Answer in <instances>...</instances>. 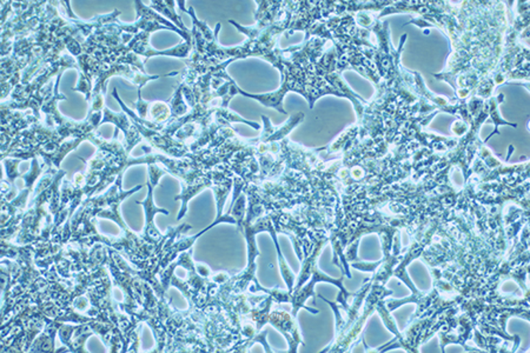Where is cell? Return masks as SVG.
Wrapping results in <instances>:
<instances>
[{
	"instance_id": "4",
	"label": "cell",
	"mask_w": 530,
	"mask_h": 353,
	"mask_svg": "<svg viewBox=\"0 0 530 353\" xmlns=\"http://www.w3.org/2000/svg\"><path fill=\"white\" fill-rule=\"evenodd\" d=\"M148 165V174H150V183L153 186H156L161 176L165 173V170H162L157 166L156 163H150Z\"/></svg>"
},
{
	"instance_id": "3",
	"label": "cell",
	"mask_w": 530,
	"mask_h": 353,
	"mask_svg": "<svg viewBox=\"0 0 530 353\" xmlns=\"http://www.w3.org/2000/svg\"><path fill=\"white\" fill-rule=\"evenodd\" d=\"M175 5H176L175 1H151V3H150L151 10H156L157 12L162 13L163 16L169 18L171 23H173V24H176L177 27H179V30H181V31H184V32L186 33H191L190 32V30L183 24L181 18L177 14L176 10H175Z\"/></svg>"
},
{
	"instance_id": "2",
	"label": "cell",
	"mask_w": 530,
	"mask_h": 353,
	"mask_svg": "<svg viewBox=\"0 0 530 353\" xmlns=\"http://www.w3.org/2000/svg\"><path fill=\"white\" fill-rule=\"evenodd\" d=\"M104 117L103 120L100 122V125L103 123H112L115 124L117 128H120L123 131L126 138V144H125V148H126V152L130 153L132 148L135 145L138 144L140 140H142V136H140V132L137 130L135 124L132 122V119L129 118L125 112H120V113H113L110 111L107 106L104 107L103 110Z\"/></svg>"
},
{
	"instance_id": "1",
	"label": "cell",
	"mask_w": 530,
	"mask_h": 353,
	"mask_svg": "<svg viewBox=\"0 0 530 353\" xmlns=\"http://www.w3.org/2000/svg\"><path fill=\"white\" fill-rule=\"evenodd\" d=\"M148 197L144 201H137L138 204H142L144 206L145 209V227L144 234L142 236V238L144 242H148L150 245H153V247H156L157 252H161L162 249L164 247L165 242L168 240L171 234H173V229L169 227V230L166 232V234H162L157 226L155 225V216L156 214H164L165 216L169 214V211H166L164 209H159L153 203V184L148 181Z\"/></svg>"
}]
</instances>
